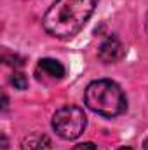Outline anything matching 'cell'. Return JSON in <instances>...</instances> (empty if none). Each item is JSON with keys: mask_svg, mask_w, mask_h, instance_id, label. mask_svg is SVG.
Wrapping results in <instances>:
<instances>
[{"mask_svg": "<svg viewBox=\"0 0 148 150\" xmlns=\"http://www.w3.org/2000/svg\"><path fill=\"white\" fill-rule=\"evenodd\" d=\"M98 0H54L44 14V30L56 38H70L78 33L92 16Z\"/></svg>", "mask_w": 148, "mask_h": 150, "instance_id": "cell-1", "label": "cell"}, {"mask_svg": "<svg viewBox=\"0 0 148 150\" xmlns=\"http://www.w3.org/2000/svg\"><path fill=\"white\" fill-rule=\"evenodd\" d=\"M84 101L89 110L106 119H113L127 110V98L120 86L108 79L92 80L84 93Z\"/></svg>", "mask_w": 148, "mask_h": 150, "instance_id": "cell-2", "label": "cell"}, {"mask_svg": "<svg viewBox=\"0 0 148 150\" xmlns=\"http://www.w3.org/2000/svg\"><path fill=\"white\" fill-rule=\"evenodd\" d=\"M87 127V117L80 107L68 105L52 115V129L63 140H77Z\"/></svg>", "mask_w": 148, "mask_h": 150, "instance_id": "cell-3", "label": "cell"}, {"mask_svg": "<svg viewBox=\"0 0 148 150\" xmlns=\"http://www.w3.org/2000/svg\"><path fill=\"white\" fill-rule=\"evenodd\" d=\"M124 56H125V47L115 35L106 37L101 42V45L98 47V58L106 65L120 61Z\"/></svg>", "mask_w": 148, "mask_h": 150, "instance_id": "cell-4", "label": "cell"}, {"mask_svg": "<svg viewBox=\"0 0 148 150\" xmlns=\"http://www.w3.org/2000/svg\"><path fill=\"white\" fill-rule=\"evenodd\" d=\"M37 72H42L44 77H49L51 80H61L66 75L63 63L52 58H42L37 63Z\"/></svg>", "mask_w": 148, "mask_h": 150, "instance_id": "cell-5", "label": "cell"}, {"mask_svg": "<svg viewBox=\"0 0 148 150\" xmlns=\"http://www.w3.org/2000/svg\"><path fill=\"white\" fill-rule=\"evenodd\" d=\"M23 150H51V140L45 134H30L21 142Z\"/></svg>", "mask_w": 148, "mask_h": 150, "instance_id": "cell-6", "label": "cell"}, {"mask_svg": "<svg viewBox=\"0 0 148 150\" xmlns=\"http://www.w3.org/2000/svg\"><path fill=\"white\" fill-rule=\"evenodd\" d=\"M11 84L19 89V91H25L28 87V75L25 72H19V70H14V74L11 75Z\"/></svg>", "mask_w": 148, "mask_h": 150, "instance_id": "cell-7", "label": "cell"}, {"mask_svg": "<svg viewBox=\"0 0 148 150\" xmlns=\"http://www.w3.org/2000/svg\"><path fill=\"white\" fill-rule=\"evenodd\" d=\"M2 59H4V63H5V65L14 67V70L25 65V58H23V56H19V54H9V52H4Z\"/></svg>", "mask_w": 148, "mask_h": 150, "instance_id": "cell-8", "label": "cell"}, {"mask_svg": "<svg viewBox=\"0 0 148 150\" xmlns=\"http://www.w3.org/2000/svg\"><path fill=\"white\" fill-rule=\"evenodd\" d=\"M70 150H98V149H96V145L92 142H84V143L75 145L73 149H70Z\"/></svg>", "mask_w": 148, "mask_h": 150, "instance_id": "cell-9", "label": "cell"}, {"mask_svg": "<svg viewBox=\"0 0 148 150\" xmlns=\"http://www.w3.org/2000/svg\"><path fill=\"white\" fill-rule=\"evenodd\" d=\"M7 105H9V100H7V94H4L2 96V112L7 110Z\"/></svg>", "mask_w": 148, "mask_h": 150, "instance_id": "cell-10", "label": "cell"}, {"mask_svg": "<svg viewBox=\"0 0 148 150\" xmlns=\"http://www.w3.org/2000/svg\"><path fill=\"white\" fill-rule=\"evenodd\" d=\"M0 138H2V150H7V136L2 133V134H0Z\"/></svg>", "mask_w": 148, "mask_h": 150, "instance_id": "cell-11", "label": "cell"}, {"mask_svg": "<svg viewBox=\"0 0 148 150\" xmlns=\"http://www.w3.org/2000/svg\"><path fill=\"white\" fill-rule=\"evenodd\" d=\"M143 150H148V136L143 140Z\"/></svg>", "mask_w": 148, "mask_h": 150, "instance_id": "cell-12", "label": "cell"}, {"mask_svg": "<svg viewBox=\"0 0 148 150\" xmlns=\"http://www.w3.org/2000/svg\"><path fill=\"white\" fill-rule=\"evenodd\" d=\"M117 150H134V149H131V147H120V149H117Z\"/></svg>", "mask_w": 148, "mask_h": 150, "instance_id": "cell-13", "label": "cell"}, {"mask_svg": "<svg viewBox=\"0 0 148 150\" xmlns=\"http://www.w3.org/2000/svg\"><path fill=\"white\" fill-rule=\"evenodd\" d=\"M145 28H147V33H148V14H147V19H145Z\"/></svg>", "mask_w": 148, "mask_h": 150, "instance_id": "cell-14", "label": "cell"}]
</instances>
